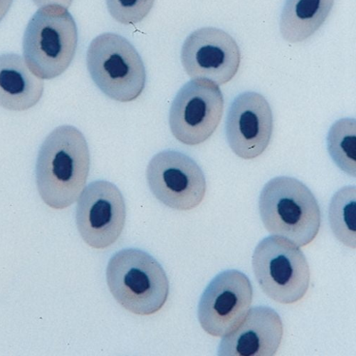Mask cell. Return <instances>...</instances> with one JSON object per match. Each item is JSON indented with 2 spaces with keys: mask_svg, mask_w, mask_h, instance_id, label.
<instances>
[{
  "mask_svg": "<svg viewBox=\"0 0 356 356\" xmlns=\"http://www.w3.org/2000/svg\"><path fill=\"white\" fill-rule=\"evenodd\" d=\"M90 154L82 133L72 126L55 129L43 142L36 165V181L42 200L63 210L74 203L86 184Z\"/></svg>",
  "mask_w": 356,
  "mask_h": 356,
  "instance_id": "cell-1",
  "label": "cell"
},
{
  "mask_svg": "<svg viewBox=\"0 0 356 356\" xmlns=\"http://www.w3.org/2000/svg\"><path fill=\"white\" fill-rule=\"evenodd\" d=\"M259 209L267 231L298 247L311 243L318 233V203L309 188L294 177H277L267 183L259 196Z\"/></svg>",
  "mask_w": 356,
  "mask_h": 356,
  "instance_id": "cell-2",
  "label": "cell"
},
{
  "mask_svg": "<svg viewBox=\"0 0 356 356\" xmlns=\"http://www.w3.org/2000/svg\"><path fill=\"white\" fill-rule=\"evenodd\" d=\"M106 280L115 300L137 315L158 312L168 298L169 282L162 266L138 249L115 254L107 266Z\"/></svg>",
  "mask_w": 356,
  "mask_h": 356,
  "instance_id": "cell-3",
  "label": "cell"
},
{
  "mask_svg": "<svg viewBox=\"0 0 356 356\" xmlns=\"http://www.w3.org/2000/svg\"><path fill=\"white\" fill-rule=\"evenodd\" d=\"M77 44L76 24L67 9L42 8L29 20L24 34L26 64L39 78L54 79L70 66Z\"/></svg>",
  "mask_w": 356,
  "mask_h": 356,
  "instance_id": "cell-4",
  "label": "cell"
},
{
  "mask_svg": "<svg viewBox=\"0 0 356 356\" xmlns=\"http://www.w3.org/2000/svg\"><path fill=\"white\" fill-rule=\"evenodd\" d=\"M89 74L109 98L129 102L144 90L145 68L135 47L124 38L104 33L89 45L86 55Z\"/></svg>",
  "mask_w": 356,
  "mask_h": 356,
  "instance_id": "cell-5",
  "label": "cell"
},
{
  "mask_svg": "<svg viewBox=\"0 0 356 356\" xmlns=\"http://www.w3.org/2000/svg\"><path fill=\"white\" fill-rule=\"evenodd\" d=\"M252 267L260 288L276 302H298L309 289L307 259L298 245L283 237L273 235L262 240L254 252Z\"/></svg>",
  "mask_w": 356,
  "mask_h": 356,
  "instance_id": "cell-6",
  "label": "cell"
},
{
  "mask_svg": "<svg viewBox=\"0 0 356 356\" xmlns=\"http://www.w3.org/2000/svg\"><path fill=\"white\" fill-rule=\"evenodd\" d=\"M223 110V95L216 83L206 79L192 80L173 100L169 115L171 132L186 145L200 144L214 134Z\"/></svg>",
  "mask_w": 356,
  "mask_h": 356,
  "instance_id": "cell-7",
  "label": "cell"
},
{
  "mask_svg": "<svg viewBox=\"0 0 356 356\" xmlns=\"http://www.w3.org/2000/svg\"><path fill=\"white\" fill-rule=\"evenodd\" d=\"M148 186L155 197L177 211L195 209L204 199L207 184L197 163L188 156L168 150L156 154L146 171Z\"/></svg>",
  "mask_w": 356,
  "mask_h": 356,
  "instance_id": "cell-8",
  "label": "cell"
},
{
  "mask_svg": "<svg viewBox=\"0 0 356 356\" xmlns=\"http://www.w3.org/2000/svg\"><path fill=\"white\" fill-rule=\"evenodd\" d=\"M127 217L124 198L114 184L97 181L81 193L76 207V225L83 241L95 249H105L122 234Z\"/></svg>",
  "mask_w": 356,
  "mask_h": 356,
  "instance_id": "cell-9",
  "label": "cell"
},
{
  "mask_svg": "<svg viewBox=\"0 0 356 356\" xmlns=\"http://www.w3.org/2000/svg\"><path fill=\"white\" fill-rule=\"evenodd\" d=\"M253 288L243 273L229 270L217 275L204 291L197 316L202 328L216 337H224L250 310Z\"/></svg>",
  "mask_w": 356,
  "mask_h": 356,
  "instance_id": "cell-10",
  "label": "cell"
},
{
  "mask_svg": "<svg viewBox=\"0 0 356 356\" xmlns=\"http://www.w3.org/2000/svg\"><path fill=\"white\" fill-rule=\"evenodd\" d=\"M181 61L191 78L222 85L238 72L241 53L228 33L218 28L204 27L197 29L185 41Z\"/></svg>",
  "mask_w": 356,
  "mask_h": 356,
  "instance_id": "cell-11",
  "label": "cell"
},
{
  "mask_svg": "<svg viewBox=\"0 0 356 356\" xmlns=\"http://www.w3.org/2000/svg\"><path fill=\"white\" fill-rule=\"evenodd\" d=\"M226 137L232 151L251 160L268 147L273 132V115L268 102L260 94L247 92L232 102L227 115Z\"/></svg>",
  "mask_w": 356,
  "mask_h": 356,
  "instance_id": "cell-12",
  "label": "cell"
},
{
  "mask_svg": "<svg viewBox=\"0 0 356 356\" xmlns=\"http://www.w3.org/2000/svg\"><path fill=\"white\" fill-rule=\"evenodd\" d=\"M283 323L277 312L260 306L249 310L241 322L223 337L218 354L224 356H273L281 344Z\"/></svg>",
  "mask_w": 356,
  "mask_h": 356,
  "instance_id": "cell-13",
  "label": "cell"
},
{
  "mask_svg": "<svg viewBox=\"0 0 356 356\" xmlns=\"http://www.w3.org/2000/svg\"><path fill=\"white\" fill-rule=\"evenodd\" d=\"M44 92V81L18 54H0V106L23 111L35 106Z\"/></svg>",
  "mask_w": 356,
  "mask_h": 356,
  "instance_id": "cell-14",
  "label": "cell"
},
{
  "mask_svg": "<svg viewBox=\"0 0 356 356\" xmlns=\"http://www.w3.org/2000/svg\"><path fill=\"white\" fill-rule=\"evenodd\" d=\"M335 0H286L280 32L290 43L302 42L314 35L328 18Z\"/></svg>",
  "mask_w": 356,
  "mask_h": 356,
  "instance_id": "cell-15",
  "label": "cell"
},
{
  "mask_svg": "<svg viewBox=\"0 0 356 356\" xmlns=\"http://www.w3.org/2000/svg\"><path fill=\"white\" fill-rule=\"evenodd\" d=\"M355 186L339 190L330 205L329 220L337 239L345 246L355 249L356 193Z\"/></svg>",
  "mask_w": 356,
  "mask_h": 356,
  "instance_id": "cell-16",
  "label": "cell"
},
{
  "mask_svg": "<svg viewBox=\"0 0 356 356\" xmlns=\"http://www.w3.org/2000/svg\"><path fill=\"white\" fill-rule=\"evenodd\" d=\"M327 147L335 164L346 174L355 177L356 124L355 118L336 122L327 136Z\"/></svg>",
  "mask_w": 356,
  "mask_h": 356,
  "instance_id": "cell-17",
  "label": "cell"
},
{
  "mask_svg": "<svg viewBox=\"0 0 356 356\" xmlns=\"http://www.w3.org/2000/svg\"><path fill=\"white\" fill-rule=\"evenodd\" d=\"M111 17L123 24L140 22L151 12L155 0H106Z\"/></svg>",
  "mask_w": 356,
  "mask_h": 356,
  "instance_id": "cell-18",
  "label": "cell"
},
{
  "mask_svg": "<svg viewBox=\"0 0 356 356\" xmlns=\"http://www.w3.org/2000/svg\"><path fill=\"white\" fill-rule=\"evenodd\" d=\"M33 2L39 8L58 6L67 9L71 6L73 0H33Z\"/></svg>",
  "mask_w": 356,
  "mask_h": 356,
  "instance_id": "cell-19",
  "label": "cell"
},
{
  "mask_svg": "<svg viewBox=\"0 0 356 356\" xmlns=\"http://www.w3.org/2000/svg\"><path fill=\"white\" fill-rule=\"evenodd\" d=\"M13 0H0V22H1L10 10Z\"/></svg>",
  "mask_w": 356,
  "mask_h": 356,
  "instance_id": "cell-20",
  "label": "cell"
}]
</instances>
